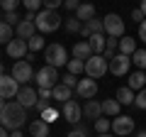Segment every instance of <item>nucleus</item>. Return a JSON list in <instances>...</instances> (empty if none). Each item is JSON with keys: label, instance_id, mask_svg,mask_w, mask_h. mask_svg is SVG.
Here are the masks:
<instances>
[{"label": "nucleus", "instance_id": "nucleus-1", "mask_svg": "<svg viewBox=\"0 0 146 137\" xmlns=\"http://www.w3.org/2000/svg\"><path fill=\"white\" fill-rule=\"evenodd\" d=\"M25 120H27V108H22L20 103H7L3 110H0V125L3 127H7V130H20L22 125H25Z\"/></svg>", "mask_w": 146, "mask_h": 137}, {"label": "nucleus", "instance_id": "nucleus-2", "mask_svg": "<svg viewBox=\"0 0 146 137\" xmlns=\"http://www.w3.org/2000/svg\"><path fill=\"white\" fill-rule=\"evenodd\" d=\"M34 25H36V30L42 32V34H51V32H56L58 27H61V15H58L56 10H46V7H42V10L36 12Z\"/></svg>", "mask_w": 146, "mask_h": 137}, {"label": "nucleus", "instance_id": "nucleus-3", "mask_svg": "<svg viewBox=\"0 0 146 137\" xmlns=\"http://www.w3.org/2000/svg\"><path fill=\"white\" fill-rule=\"evenodd\" d=\"M44 61H46V66H54V68L66 66V64H68V52H66V47L58 44V42L46 44V49H44Z\"/></svg>", "mask_w": 146, "mask_h": 137}, {"label": "nucleus", "instance_id": "nucleus-4", "mask_svg": "<svg viewBox=\"0 0 146 137\" xmlns=\"http://www.w3.org/2000/svg\"><path fill=\"white\" fill-rule=\"evenodd\" d=\"M107 71H110V61L102 54H93L85 61V76H90V79H102Z\"/></svg>", "mask_w": 146, "mask_h": 137}, {"label": "nucleus", "instance_id": "nucleus-5", "mask_svg": "<svg viewBox=\"0 0 146 137\" xmlns=\"http://www.w3.org/2000/svg\"><path fill=\"white\" fill-rule=\"evenodd\" d=\"M102 25H105V34L107 37H124V22L117 12H110V15L102 17Z\"/></svg>", "mask_w": 146, "mask_h": 137}, {"label": "nucleus", "instance_id": "nucleus-6", "mask_svg": "<svg viewBox=\"0 0 146 137\" xmlns=\"http://www.w3.org/2000/svg\"><path fill=\"white\" fill-rule=\"evenodd\" d=\"M34 81L39 88H54V86H58V71L54 66H44L34 74Z\"/></svg>", "mask_w": 146, "mask_h": 137}, {"label": "nucleus", "instance_id": "nucleus-7", "mask_svg": "<svg viewBox=\"0 0 146 137\" xmlns=\"http://www.w3.org/2000/svg\"><path fill=\"white\" fill-rule=\"evenodd\" d=\"M12 79L17 81V83H22V86H27L32 79H34V68H32V61H15V66H12Z\"/></svg>", "mask_w": 146, "mask_h": 137}, {"label": "nucleus", "instance_id": "nucleus-8", "mask_svg": "<svg viewBox=\"0 0 146 137\" xmlns=\"http://www.w3.org/2000/svg\"><path fill=\"white\" fill-rule=\"evenodd\" d=\"M61 115H63V120L66 122H71V125H78L80 120H83V108L78 105V100H66L63 103V108H61Z\"/></svg>", "mask_w": 146, "mask_h": 137}, {"label": "nucleus", "instance_id": "nucleus-9", "mask_svg": "<svg viewBox=\"0 0 146 137\" xmlns=\"http://www.w3.org/2000/svg\"><path fill=\"white\" fill-rule=\"evenodd\" d=\"M134 132V118H129V115H117L115 120H112V135L115 137H127V135H131Z\"/></svg>", "mask_w": 146, "mask_h": 137}, {"label": "nucleus", "instance_id": "nucleus-10", "mask_svg": "<svg viewBox=\"0 0 146 137\" xmlns=\"http://www.w3.org/2000/svg\"><path fill=\"white\" fill-rule=\"evenodd\" d=\"M129 66H131V56H127V54L117 52L115 56L110 59V74H115V76H124L129 71Z\"/></svg>", "mask_w": 146, "mask_h": 137}, {"label": "nucleus", "instance_id": "nucleus-11", "mask_svg": "<svg viewBox=\"0 0 146 137\" xmlns=\"http://www.w3.org/2000/svg\"><path fill=\"white\" fill-rule=\"evenodd\" d=\"M17 93H20V83L12 79V74H3L0 76V98H17Z\"/></svg>", "mask_w": 146, "mask_h": 137}, {"label": "nucleus", "instance_id": "nucleus-12", "mask_svg": "<svg viewBox=\"0 0 146 137\" xmlns=\"http://www.w3.org/2000/svg\"><path fill=\"white\" fill-rule=\"evenodd\" d=\"M5 54H7L10 59H17V61H20V59H25L27 54H29L27 39H20V37H15V39H12V42L5 47Z\"/></svg>", "mask_w": 146, "mask_h": 137}, {"label": "nucleus", "instance_id": "nucleus-13", "mask_svg": "<svg viewBox=\"0 0 146 137\" xmlns=\"http://www.w3.org/2000/svg\"><path fill=\"white\" fill-rule=\"evenodd\" d=\"M76 93L80 95V98H95V93H98V81L90 79V76H85V79L78 81V86H76Z\"/></svg>", "mask_w": 146, "mask_h": 137}, {"label": "nucleus", "instance_id": "nucleus-14", "mask_svg": "<svg viewBox=\"0 0 146 137\" xmlns=\"http://www.w3.org/2000/svg\"><path fill=\"white\" fill-rule=\"evenodd\" d=\"M36 100H39V93H36L34 88H29V86H22L20 93H17V103H20L22 108H34Z\"/></svg>", "mask_w": 146, "mask_h": 137}, {"label": "nucleus", "instance_id": "nucleus-15", "mask_svg": "<svg viewBox=\"0 0 146 137\" xmlns=\"http://www.w3.org/2000/svg\"><path fill=\"white\" fill-rule=\"evenodd\" d=\"M98 118H102V103L95 98H90L88 103L83 105V120H98Z\"/></svg>", "mask_w": 146, "mask_h": 137}, {"label": "nucleus", "instance_id": "nucleus-16", "mask_svg": "<svg viewBox=\"0 0 146 137\" xmlns=\"http://www.w3.org/2000/svg\"><path fill=\"white\" fill-rule=\"evenodd\" d=\"M36 32H39V30H36V25H34V22H27V20H22L20 25L15 27V34L20 39H32Z\"/></svg>", "mask_w": 146, "mask_h": 137}, {"label": "nucleus", "instance_id": "nucleus-17", "mask_svg": "<svg viewBox=\"0 0 146 137\" xmlns=\"http://www.w3.org/2000/svg\"><path fill=\"white\" fill-rule=\"evenodd\" d=\"M100 32H105V25H102V20H98V17H93V20H88L83 25V30H80V34H83L85 39L90 37V34H100Z\"/></svg>", "mask_w": 146, "mask_h": 137}, {"label": "nucleus", "instance_id": "nucleus-18", "mask_svg": "<svg viewBox=\"0 0 146 137\" xmlns=\"http://www.w3.org/2000/svg\"><path fill=\"white\" fill-rule=\"evenodd\" d=\"M88 44H90V49H93V54H102L105 47H107V37H105V32H100V34H90Z\"/></svg>", "mask_w": 146, "mask_h": 137}, {"label": "nucleus", "instance_id": "nucleus-19", "mask_svg": "<svg viewBox=\"0 0 146 137\" xmlns=\"http://www.w3.org/2000/svg\"><path fill=\"white\" fill-rule=\"evenodd\" d=\"M51 95H54V100H56V103H66V100L73 98V88L58 83V86H54V88H51Z\"/></svg>", "mask_w": 146, "mask_h": 137}, {"label": "nucleus", "instance_id": "nucleus-20", "mask_svg": "<svg viewBox=\"0 0 146 137\" xmlns=\"http://www.w3.org/2000/svg\"><path fill=\"white\" fill-rule=\"evenodd\" d=\"M122 110V103L117 98H105L102 100V115H110V118H117Z\"/></svg>", "mask_w": 146, "mask_h": 137}, {"label": "nucleus", "instance_id": "nucleus-21", "mask_svg": "<svg viewBox=\"0 0 146 137\" xmlns=\"http://www.w3.org/2000/svg\"><path fill=\"white\" fill-rule=\"evenodd\" d=\"M29 135L32 137H49V122H44L42 118L39 120H32L29 122Z\"/></svg>", "mask_w": 146, "mask_h": 137}, {"label": "nucleus", "instance_id": "nucleus-22", "mask_svg": "<svg viewBox=\"0 0 146 137\" xmlns=\"http://www.w3.org/2000/svg\"><path fill=\"white\" fill-rule=\"evenodd\" d=\"M76 17L85 25L88 20H93V17H95V5H93V3H80V7L76 10Z\"/></svg>", "mask_w": 146, "mask_h": 137}, {"label": "nucleus", "instance_id": "nucleus-23", "mask_svg": "<svg viewBox=\"0 0 146 137\" xmlns=\"http://www.w3.org/2000/svg\"><path fill=\"white\" fill-rule=\"evenodd\" d=\"M129 86L131 91H141V88H146V71H134V74L129 76Z\"/></svg>", "mask_w": 146, "mask_h": 137}, {"label": "nucleus", "instance_id": "nucleus-24", "mask_svg": "<svg viewBox=\"0 0 146 137\" xmlns=\"http://www.w3.org/2000/svg\"><path fill=\"white\" fill-rule=\"evenodd\" d=\"M73 56L76 59H83V61H88L90 56H93V49H90L88 42H78L76 47H73Z\"/></svg>", "mask_w": 146, "mask_h": 137}, {"label": "nucleus", "instance_id": "nucleus-25", "mask_svg": "<svg viewBox=\"0 0 146 137\" xmlns=\"http://www.w3.org/2000/svg\"><path fill=\"white\" fill-rule=\"evenodd\" d=\"M12 39H15V30H12L5 20H0V44H5V47H7Z\"/></svg>", "mask_w": 146, "mask_h": 137}, {"label": "nucleus", "instance_id": "nucleus-26", "mask_svg": "<svg viewBox=\"0 0 146 137\" xmlns=\"http://www.w3.org/2000/svg\"><path fill=\"white\" fill-rule=\"evenodd\" d=\"M115 98L119 100L122 105H134V98H136V95H134V91H131L129 86H124V88H119V91H117V95H115Z\"/></svg>", "mask_w": 146, "mask_h": 137}, {"label": "nucleus", "instance_id": "nucleus-27", "mask_svg": "<svg viewBox=\"0 0 146 137\" xmlns=\"http://www.w3.org/2000/svg\"><path fill=\"white\" fill-rule=\"evenodd\" d=\"M136 52V39L134 37H122L119 39V54H127V56H131V54Z\"/></svg>", "mask_w": 146, "mask_h": 137}, {"label": "nucleus", "instance_id": "nucleus-28", "mask_svg": "<svg viewBox=\"0 0 146 137\" xmlns=\"http://www.w3.org/2000/svg\"><path fill=\"white\" fill-rule=\"evenodd\" d=\"M117 52H119V39H117V37H107V47H105L102 56H105V59H107V61H110V59L115 56Z\"/></svg>", "mask_w": 146, "mask_h": 137}, {"label": "nucleus", "instance_id": "nucleus-29", "mask_svg": "<svg viewBox=\"0 0 146 137\" xmlns=\"http://www.w3.org/2000/svg\"><path fill=\"white\" fill-rule=\"evenodd\" d=\"M66 68H68V74H76V76H78V74H85V61L73 56V59H68Z\"/></svg>", "mask_w": 146, "mask_h": 137}, {"label": "nucleus", "instance_id": "nucleus-30", "mask_svg": "<svg viewBox=\"0 0 146 137\" xmlns=\"http://www.w3.org/2000/svg\"><path fill=\"white\" fill-rule=\"evenodd\" d=\"M131 64H134L139 71H146V49H136L131 54Z\"/></svg>", "mask_w": 146, "mask_h": 137}, {"label": "nucleus", "instance_id": "nucleus-31", "mask_svg": "<svg viewBox=\"0 0 146 137\" xmlns=\"http://www.w3.org/2000/svg\"><path fill=\"white\" fill-rule=\"evenodd\" d=\"M27 47H29V52H42L44 47V34H34L32 39H27Z\"/></svg>", "mask_w": 146, "mask_h": 137}, {"label": "nucleus", "instance_id": "nucleus-32", "mask_svg": "<svg viewBox=\"0 0 146 137\" xmlns=\"http://www.w3.org/2000/svg\"><path fill=\"white\" fill-rule=\"evenodd\" d=\"M83 30V22L78 20V17H66V32H71V34H78V32Z\"/></svg>", "mask_w": 146, "mask_h": 137}, {"label": "nucleus", "instance_id": "nucleus-33", "mask_svg": "<svg viewBox=\"0 0 146 137\" xmlns=\"http://www.w3.org/2000/svg\"><path fill=\"white\" fill-rule=\"evenodd\" d=\"M95 130H98V135L110 132V130H112V120H107V118H98V120H95Z\"/></svg>", "mask_w": 146, "mask_h": 137}, {"label": "nucleus", "instance_id": "nucleus-34", "mask_svg": "<svg viewBox=\"0 0 146 137\" xmlns=\"http://www.w3.org/2000/svg\"><path fill=\"white\" fill-rule=\"evenodd\" d=\"M22 5L27 7V12H39L44 7V3L42 0H22Z\"/></svg>", "mask_w": 146, "mask_h": 137}, {"label": "nucleus", "instance_id": "nucleus-35", "mask_svg": "<svg viewBox=\"0 0 146 137\" xmlns=\"http://www.w3.org/2000/svg\"><path fill=\"white\" fill-rule=\"evenodd\" d=\"M58 115H61V113H58L56 108H49V110H44V113H42V120H44V122H49V125H51L54 120H58Z\"/></svg>", "mask_w": 146, "mask_h": 137}, {"label": "nucleus", "instance_id": "nucleus-36", "mask_svg": "<svg viewBox=\"0 0 146 137\" xmlns=\"http://www.w3.org/2000/svg\"><path fill=\"white\" fill-rule=\"evenodd\" d=\"M134 105L139 108V110H146V88L136 91V98H134Z\"/></svg>", "mask_w": 146, "mask_h": 137}, {"label": "nucleus", "instance_id": "nucleus-37", "mask_svg": "<svg viewBox=\"0 0 146 137\" xmlns=\"http://www.w3.org/2000/svg\"><path fill=\"white\" fill-rule=\"evenodd\" d=\"M3 3V10L5 12H17V7L22 5V0H0Z\"/></svg>", "mask_w": 146, "mask_h": 137}, {"label": "nucleus", "instance_id": "nucleus-38", "mask_svg": "<svg viewBox=\"0 0 146 137\" xmlns=\"http://www.w3.org/2000/svg\"><path fill=\"white\" fill-rule=\"evenodd\" d=\"M3 20H5V22H7L10 27H17V25L22 22V17L17 15V12H5V17H3Z\"/></svg>", "mask_w": 146, "mask_h": 137}, {"label": "nucleus", "instance_id": "nucleus-39", "mask_svg": "<svg viewBox=\"0 0 146 137\" xmlns=\"http://www.w3.org/2000/svg\"><path fill=\"white\" fill-rule=\"evenodd\" d=\"M66 137H88V127H85V125H76Z\"/></svg>", "mask_w": 146, "mask_h": 137}, {"label": "nucleus", "instance_id": "nucleus-40", "mask_svg": "<svg viewBox=\"0 0 146 137\" xmlns=\"http://www.w3.org/2000/svg\"><path fill=\"white\" fill-rule=\"evenodd\" d=\"M78 81H80V79H78L76 74H66L61 83H63V86H68V88H76V86H78Z\"/></svg>", "mask_w": 146, "mask_h": 137}, {"label": "nucleus", "instance_id": "nucleus-41", "mask_svg": "<svg viewBox=\"0 0 146 137\" xmlns=\"http://www.w3.org/2000/svg\"><path fill=\"white\" fill-rule=\"evenodd\" d=\"M63 7L71 10V12H76V10L80 7V0H63Z\"/></svg>", "mask_w": 146, "mask_h": 137}, {"label": "nucleus", "instance_id": "nucleus-42", "mask_svg": "<svg viewBox=\"0 0 146 137\" xmlns=\"http://www.w3.org/2000/svg\"><path fill=\"white\" fill-rule=\"evenodd\" d=\"M42 3H44V7H46V10H56V7L63 5V0H42Z\"/></svg>", "mask_w": 146, "mask_h": 137}, {"label": "nucleus", "instance_id": "nucleus-43", "mask_svg": "<svg viewBox=\"0 0 146 137\" xmlns=\"http://www.w3.org/2000/svg\"><path fill=\"white\" fill-rule=\"evenodd\" d=\"M131 20H136V22L141 25V22H144V12H141L139 7H136V10H131Z\"/></svg>", "mask_w": 146, "mask_h": 137}, {"label": "nucleus", "instance_id": "nucleus-44", "mask_svg": "<svg viewBox=\"0 0 146 137\" xmlns=\"http://www.w3.org/2000/svg\"><path fill=\"white\" fill-rule=\"evenodd\" d=\"M139 39H141V42H146V20L139 25Z\"/></svg>", "mask_w": 146, "mask_h": 137}, {"label": "nucleus", "instance_id": "nucleus-45", "mask_svg": "<svg viewBox=\"0 0 146 137\" xmlns=\"http://www.w3.org/2000/svg\"><path fill=\"white\" fill-rule=\"evenodd\" d=\"M0 137H10V130H7V127H3V125H0Z\"/></svg>", "mask_w": 146, "mask_h": 137}, {"label": "nucleus", "instance_id": "nucleus-46", "mask_svg": "<svg viewBox=\"0 0 146 137\" xmlns=\"http://www.w3.org/2000/svg\"><path fill=\"white\" fill-rule=\"evenodd\" d=\"M139 10L144 12V17H146V0H141V5H139Z\"/></svg>", "mask_w": 146, "mask_h": 137}, {"label": "nucleus", "instance_id": "nucleus-47", "mask_svg": "<svg viewBox=\"0 0 146 137\" xmlns=\"http://www.w3.org/2000/svg\"><path fill=\"white\" fill-rule=\"evenodd\" d=\"M10 137H25V135H22L20 130H12V132H10Z\"/></svg>", "mask_w": 146, "mask_h": 137}, {"label": "nucleus", "instance_id": "nucleus-48", "mask_svg": "<svg viewBox=\"0 0 146 137\" xmlns=\"http://www.w3.org/2000/svg\"><path fill=\"white\" fill-rule=\"evenodd\" d=\"M5 105H7V100H5V98H0V110H3Z\"/></svg>", "mask_w": 146, "mask_h": 137}, {"label": "nucleus", "instance_id": "nucleus-49", "mask_svg": "<svg viewBox=\"0 0 146 137\" xmlns=\"http://www.w3.org/2000/svg\"><path fill=\"white\" fill-rule=\"evenodd\" d=\"M98 137H115L112 132H105V135H98Z\"/></svg>", "mask_w": 146, "mask_h": 137}, {"label": "nucleus", "instance_id": "nucleus-50", "mask_svg": "<svg viewBox=\"0 0 146 137\" xmlns=\"http://www.w3.org/2000/svg\"><path fill=\"white\" fill-rule=\"evenodd\" d=\"M3 74H5V66H3V64H0V76H3Z\"/></svg>", "mask_w": 146, "mask_h": 137}, {"label": "nucleus", "instance_id": "nucleus-51", "mask_svg": "<svg viewBox=\"0 0 146 137\" xmlns=\"http://www.w3.org/2000/svg\"><path fill=\"white\" fill-rule=\"evenodd\" d=\"M136 137H146V132H144V130H141V132H139V135H136Z\"/></svg>", "mask_w": 146, "mask_h": 137}, {"label": "nucleus", "instance_id": "nucleus-52", "mask_svg": "<svg viewBox=\"0 0 146 137\" xmlns=\"http://www.w3.org/2000/svg\"><path fill=\"white\" fill-rule=\"evenodd\" d=\"M0 12H3V3H0Z\"/></svg>", "mask_w": 146, "mask_h": 137}]
</instances>
